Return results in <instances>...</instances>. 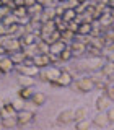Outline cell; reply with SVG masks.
<instances>
[{"mask_svg": "<svg viewBox=\"0 0 114 130\" xmlns=\"http://www.w3.org/2000/svg\"><path fill=\"white\" fill-rule=\"evenodd\" d=\"M75 38H77V34H73L72 31H68V29H65V31H62L60 32V41L65 44L67 41H75Z\"/></svg>", "mask_w": 114, "mask_h": 130, "instance_id": "603a6c76", "label": "cell"}, {"mask_svg": "<svg viewBox=\"0 0 114 130\" xmlns=\"http://www.w3.org/2000/svg\"><path fill=\"white\" fill-rule=\"evenodd\" d=\"M34 89L33 88H21L20 89V99H23V101H31V98L34 96Z\"/></svg>", "mask_w": 114, "mask_h": 130, "instance_id": "d6986e66", "label": "cell"}, {"mask_svg": "<svg viewBox=\"0 0 114 130\" xmlns=\"http://www.w3.org/2000/svg\"><path fill=\"white\" fill-rule=\"evenodd\" d=\"M111 16H112V20H114V10H111Z\"/></svg>", "mask_w": 114, "mask_h": 130, "instance_id": "836d02e7", "label": "cell"}, {"mask_svg": "<svg viewBox=\"0 0 114 130\" xmlns=\"http://www.w3.org/2000/svg\"><path fill=\"white\" fill-rule=\"evenodd\" d=\"M15 68L20 72V75H23V76H31V78L38 76V73H39V68H36L34 65H26V63H23V65H18V67H15Z\"/></svg>", "mask_w": 114, "mask_h": 130, "instance_id": "5b68a950", "label": "cell"}, {"mask_svg": "<svg viewBox=\"0 0 114 130\" xmlns=\"http://www.w3.org/2000/svg\"><path fill=\"white\" fill-rule=\"evenodd\" d=\"M3 7V2H2V0H0V8H2Z\"/></svg>", "mask_w": 114, "mask_h": 130, "instance_id": "e575fe53", "label": "cell"}, {"mask_svg": "<svg viewBox=\"0 0 114 130\" xmlns=\"http://www.w3.org/2000/svg\"><path fill=\"white\" fill-rule=\"evenodd\" d=\"M96 109L99 112H106L109 109V99L106 98V94H101V96H98L96 98Z\"/></svg>", "mask_w": 114, "mask_h": 130, "instance_id": "4fadbf2b", "label": "cell"}, {"mask_svg": "<svg viewBox=\"0 0 114 130\" xmlns=\"http://www.w3.org/2000/svg\"><path fill=\"white\" fill-rule=\"evenodd\" d=\"M88 117V109L85 107V106H80V107L75 109V120H85Z\"/></svg>", "mask_w": 114, "mask_h": 130, "instance_id": "ffe728a7", "label": "cell"}, {"mask_svg": "<svg viewBox=\"0 0 114 130\" xmlns=\"http://www.w3.org/2000/svg\"><path fill=\"white\" fill-rule=\"evenodd\" d=\"M62 20L65 23H70V21H75L77 20V13H75V10H65V13L62 16Z\"/></svg>", "mask_w": 114, "mask_h": 130, "instance_id": "484cf974", "label": "cell"}, {"mask_svg": "<svg viewBox=\"0 0 114 130\" xmlns=\"http://www.w3.org/2000/svg\"><path fill=\"white\" fill-rule=\"evenodd\" d=\"M31 103L38 107V106H42L44 103H46V94L44 93H41V91H36L34 93V96L31 98Z\"/></svg>", "mask_w": 114, "mask_h": 130, "instance_id": "e0dca14e", "label": "cell"}, {"mask_svg": "<svg viewBox=\"0 0 114 130\" xmlns=\"http://www.w3.org/2000/svg\"><path fill=\"white\" fill-rule=\"evenodd\" d=\"M60 72L57 67H47V68H42V70H39L38 73V78L41 81H49V83H54V81L60 76Z\"/></svg>", "mask_w": 114, "mask_h": 130, "instance_id": "6da1fadb", "label": "cell"}, {"mask_svg": "<svg viewBox=\"0 0 114 130\" xmlns=\"http://www.w3.org/2000/svg\"><path fill=\"white\" fill-rule=\"evenodd\" d=\"M33 65L36 68H47V65H51V57L49 55H41L38 54L36 57H33Z\"/></svg>", "mask_w": 114, "mask_h": 130, "instance_id": "52a82bcc", "label": "cell"}, {"mask_svg": "<svg viewBox=\"0 0 114 130\" xmlns=\"http://www.w3.org/2000/svg\"><path fill=\"white\" fill-rule=\"evenodd\" d=\"M21 41H20V39H16V38H13V39H11L10 41V44H8V46L5 47V52H7V54H15V52H21Z\"/></svg>", "mask_w": 114, "mask_h": 130, "instance_id": "7c38bea8", "label": "cell"}, {"mask_svg": "<svg viewBox=\"0 0 114 130\" xmlns=\"http://www.w3.org/2000/svg\"><path fill=\"white\" fill-rule=\"evenodd\" d=\"M106 116H108V119H109V124H114V107H109L108 111H106Z\"/></svg>", "mask_w": 114, "mask_h": 130, "instance_id": "4dcf8cb0", "label": "cell"}, {"mask_svg": "<svg viewBox=\"0 0 114 130\" xmlns=\"http://www.w3.org/2000/svg\"><path fill=\"white\" fill-rule=\"evenodd\" d=\"M70 51H72L73 55H81V54L87 52V44H83L81 41L75 39V41H72V44H70Z\"/></svg>", "mask_w": 114, "mask_h": 130, "instance_id": "9c48e42d", "label": "cell"}, {"mask_svg": "<svg viewBox=\"0 0 114 130\" xmlns=\"http://www.w3.org/2000/svg\"><path fill=\"white\" fill-rule=\"evenodd\" d=\"M78 28H80V24H77L75 21L67 23V29H68V31H72L73 34H77V32H78Z\"/></svg>", "mask_w": 114, "mask_h": 130, "instance_id": "f546056e", "label": "cell"}, {"mask_svg": "<svg viewBox=\"0 0 114 130\" xmlns=\"http://www.w3.org/2000/svg\"><path fill=\"white\" fill-rule=\"evenodd\" d=\"M36 47H38V54H41V55H49V49H51V46H49L46 41L39 39V42L36 44Z\"/></svg>", "mask_w": 114, "mask_h": 130, "instance_id": "44dd1931", "label": "cell"}, {"mask_svg": "<svg viewBox=\"0 0 114 130\" xmlns=\"http://www.w3.org/2000/svg\"><path fill=\"white\" fill-rule=\"evenodd\" d=\"M108 80H109V81H114V73H112V75H109V76H108Z\"/></svg>", "mask_w": 114, "mask_h": 130, "instance_id": "1f68e13d", "label": "cell"}, {"mask_svg": "<svg viewBox=\"0 0 114 130\" xmlns=\"http://www.w3.org/2000/svg\"><path fill=\"white\" fill-rule=\"evenodd\" d=\"M33 116H34L33 112L26 111V109H23V111H20L18 114H16V122H18V125H23V127H26V125L33 120Z\"/></svg>", "mask_w": 114, "mask_h": 130, "instance_id": "8992f818", "label": "cell"}, {"mask_svg": "<svg viewBox=\"0 0 114 130\" xmlns=\"http://www.w3.org/2000/svg\"><path fill=\"white\" fill-rule=\"evenodd\" d=\"M72 75L68 72H62L60 73V76L57 78L52 85H55V86H68V85H72Z\"/></svg>", "mask_w": 114, "mask_h": 130, "instance_id": "8fae6325", "label": "cell"}, {"mask_svg": "<svg viewBox=\"0 0 114 130\" xmlns=\"http://www.w3.org/2000/svg\"><path fill=\"white\" fill-rule=\"evenodd\" d=\"M72 57H73V54H72L70 47H65V51H64L62 54L59 55V59H60V60H64V62H65V60H70Z\"/></svg>", "mask_w": 114, "mask_h": 130, "instance_id": "83f0119b", "label": "cell"}, {"mask_svg": "<svg viewBox=\"0 0 114 130\" xmlns=\"http://www.w3.org/2000/svg\"><path fill=\"white\" fill-rule=\"evenodd\" d=\"M104 94H106V98H108L109 101H114V83H111V85H106V89H104Z\"/></svg>", "mask_w": 114, "mask_h": 130, "instance_id": "4316f807", "label": "cell"}, {"mask_svg": "<svg viewBox=\"0 0 114 130\" xmlns=\"http://www.w3.org/2000/svg\"><path fill=\"white\" fill-rule=\"evenodd\" d=\"M10 59H11V62L15 63V67H18V65H23L24 62H26V57H24L23 52H15V54L10 55Z\"/></svg>", "mask_w": 114, "mask_h": 130, "instance_id": "ac0fdd59", "label": "cell"}, {"mask_svg": "<svg viewBox=\"0 0 114 130\" xmlns=\"http://www.w3.org/2000/svg\"><path fill=\"white\" fill-rule=\"evenodd\" d=\"M106 62H108V60H104L103 57H93V59H90V60H87V62H83V65H87L83 70H90V72L101 70V68H103V65H104Z\"/></svg>", "mask_w": 114, "mask_h": 130, "instance_id": "7a4b0ae2", "label": "cell"}, {"mask_svg": "<svg viewBox=\"0 0 114 130\" xmlns=\"http://www.w3.org/2000/svg\"><path fill=\"white\" fill-rule=\"evenodd\" d=\"M18 83L21 85V88H33V85H34V78H31V76H23V75H20Z\"/></svg>", "mask_w": 114, "mask_h": 130, "instance_id": "7402d4cb", "label": "cell"}, {"mask_svg": "<svg viewBox=\"0 0 114 130\" xmlns=\"http://www.w3.org/2000/svg\"><path fill=\"white\" fill-rule=\"evenodd\" d=\"M93 125H96L98 128H104L109 125V119L106 116V112H98L96 116H93Z\"/></svg>", "mask_w": 114, "mask_h": 130, "instance_id": "ba28073f", "label": "cell"}, {"mask_svg": "<svg viewBox=\"0 0 114 130\" xmlns=\"http://www.w3.org/2000/svg\"><path fill=\"white\" fill-rule=\"evenodd\" d=\"M75 130H91V122H90L88 119L78 120V122L75 124Z\"/></svg>", "mask_w": 114, "mask_h": 130, "instance_id": "d4e9b609", "label": "cell"}, {"mask_svg": "<svg viewBox=\"0 0 114 130\" xmlns=\"http://www.w3.org/2000/svg\"><path fill=\"white\" fill-rule=\"evenodd\" d=\"M101 73H103L106 78H108L109 75H112V73H114V63L112 62H106L103 65V68H101Z\"/></svg>", "mask_w": 114, "mask_h": 130, "instance_id": "cb8c5ba5", "label": "cell"}, {"mask_svg": "<svg viewBox=\"0 0 114 130\" xmlns=\"http://www.w3.org/2000/svg\"><path fill=\"white\" fill-rule=\"evenodd\" d=\"M0 76H2V72H0Z\"/></svg>", "mask_w": 114, "mask_h": 130, "instance_id": "8d00e7d4", "label": "cell"}, {"mask_svg": "<svg viewBox=\"0 0 114 130\" xmlns=\"http://www.w3.org/2000/svg\"><path fill=\"white\" fill-rule=\"evenodd\" d=\"M0 124H2L3 128L11 130V128H15V125H18V122H16V117H3Z\"/></svg>", "mask_w": 114, "mask_h": 130, "instance_id": "2e32d148", "label": "cell"}, {"mask_svg": "<svg viewBox=\"0 0 114 130\" xmlns=\"http://www.w3.org/2000/svg\"><path fill=\"white\" fill-rule=\"evenodd\" d=\"M93 32V23H80V28H78V32L77 36H88Z\"/></svg>", "mask_w": 114, "mask_h": 130, "instance_id": "9a60e30c", "label": "cell"}, {"mask_svg": "<svg viewBox=\"0 0 114 130\" xmlns=\"http://www.w3.org/2000/svg\"><path fill=\"white\" fill-rule=\"evenodd\" d=\"M65 47H67V46H65L62 41H59V42H55V44H51V49H49V55L59 57V55L65 51Z\"/></svg>", "mask_w": 114, "mask_h": 130, "instance_id": "5bb4252c", "label": "cell"}, {"mask_svg": "<svg viewBox=\"0 0 114 130\" xmlns=\"http://www.w3.org/2000/svg\"><path fill=\"white\" fill-rule=\"evenodd\" d=\"M15 63L11 62L10 57H0V72L2 73H10L13 72Z\"/></svg>", "mask_w": 114, "mask_h": 130, "instance_id": "30bf717a", "label": "cell"}, {"mask_svg": "<svg viewBox=\"0 0 114 130\" xmlns=\"http://www.w3.org/2000/svg\"><path fill=\"white\" fill-rule=\"evenodd\" d=\"M75 120V111L73 109H64L62 112L57 116V122L62 125H68Z\"/></svg>", "mask_w": 114, "mask_h": 130, "instance_id": "277c9868", "label": "cell"}, {"mask_svg": "<svg viewBox=\"0 0 114 130\" xmlns=\"http://www.w3.org/2000/svg\"><path fill=\"white\" fill-rule=\"evenodd\" d=\"M2 128H3V127H2V124H0V130H2Z\"/></svg>", "mask_w": 114, "mask_h": 130, "instance_id": "d590c367", "label": "cell"}, {"mask_svg": "<svg viewBox=\"0 0 114 130\" xmlns=\"http://www.w3.org/2000/svg\"><path fill=\"white\" fill-rule=\"evenodd\" d=\"M77 88H78V91H81V93H90L95 88V83H93L91 76H83V78L77 80Z\"/></svg>", "mask_w": 114, "mask_h": 130, "instance_id": "3957f363", "label": "cell"}, {"mask_svg": "<svg viewBox=\"0 0 114 130\" xmlns=\"http://www.w3.org/2000/svg\"><path fill=\"white\" fill-rule=\"evenodd\" d=\"M21 130H34V128H33V127H23Z\"/></svg>", "mask_w": 114, "mask_h": 130, "instance_id": "d6a6232c", "label": "cell"}, {"mask_svg": "<svg viewBox=\"0 0 114 130\" xmlns=\"http://www.w3.org/2000/svg\"><path fill=\"white\" fill-rule=\"evenodd\" d=\"M11 106H13V109L16 111V114H18L20 111H23V109H24L23 99H16V101H13V103H11Z\"/></svg>", "mask_w": 114, "mask_h": 130, "instance_id": "f1b7e54d", "label": "cell"}]
</instances>
